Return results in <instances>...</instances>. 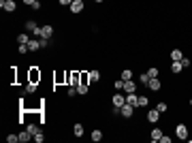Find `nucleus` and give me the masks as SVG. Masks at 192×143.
Here are the masks:
<instances>
[{"instance_id": "20", "label": "nucleus", "mask_w": 192, "mask_h": 143, "mask_svg": "<svg viewBox=\"0 0 192 143\" xmlns=\"http://www.w3.org/2000/svg\"><path fill=\"white\" fill-rule=\"evenodd\" d=\"M122 79H124V81L132 79V70H130V68H124V70H122Z\"/></svg>"}, {"instance_id": "27", "label": "nucleus", "mask_w": 192, "mask_h": 143, "mask_svg": "<svg viewBox=\"0 0 192 143\" xmlns=\"http://www.w3.org/2000/svg\"><path fill=\"white\" fill-rule=\"evenodd\" d=\"M7 141H9V143H17V141H19V135H9Z\"/></svg>"}, {"instance_id": "18", "label": "nucleus", "mask_w": 192, "mask_h": 143, "mask_svg": "<svg viewBox=\"0 0 192 143\" xmlns=\"http://www.w3.org/2000/svg\"><path fill=\"white\" fill-rule=\"evenodd\" d=\"M160 137H162V130L160 128H154L152 130V141H160Z\"/></svg>"}, {"instance_id": "39", "label": "nucleus", "mask_w": 192, "mask_h": 143, "mask_svg": "<svg viewBox=\"0 0 192 143\" xmlns=\"http://www.w3.org/2000/svg\"><path fill=\"white\" fill-rule=\"evenodd\" d=\"M23 2H26V5H30V7H32V5L36 2V0H23Z\"/></svg>"}, {"instance_id": "41", "label": "nucleus", "mask_w": 192, "mask_h": 143, "mask_svg": "<svg viewBox=\"0 0 192 143\" xmlns=\"http://www.w3.org/2000/svg\"><path fill=\"white\" fill-rule=\"evenodd\" d=\"M190 105H192V101H190Z\"/></svg>"}, {"instance_id": "2", "label": "nucleus", "mask_w": 192, "mask_h": 143, "mask_svg": "<svg viewBox=\"0 0 192 143\" xmlns=\"http://www.w3.org/2000/svg\"><path fill=\"white\" fill-rule=\"evenodd\" d=\"M0 9H5V11L13 13V11L17 9V5H15V0H0Z\"/></svg>"}, {"instance_id": "29", "label": "nucleus", "mask_w": 192, "mask_h": 143, "mask_svg": "<svg viewBox=\"0 0 192 143\" xmlns=\"http://www.w3.org/2000/svg\"><path fill=\"white\" fill-rule=\"evenodd\" d=\"M156 109H158L160 113H164V111H166V109H169V107H166V103H158V107H156Z\"/></svg>"}, {"instance_id": "35", "label": "nucleus", "mask_w": 192, "mask_h": 143, "mask_svg": "<svg viewBox=\"0 0 192 143\" xmlns=\"http://www.w3.org/2000/svg\"><path fill=\"white\" fill-rule=\"evenodd\" d=\"M160 143H171V137H164V135H162V137H160Z\"/></svg>"}, {"instance_id": "11", "label": "nucleus", "mask_w": 192, "mask_h": 143, "mask_svg": "<svg viewBox=\"0 0 192 143\" xmlns=\"http://www.w3.org/2000/svg\"><path fill=\"white\" fill-rule=\"evenodd\" d=\"M28 49H30V51H36V49H41V41H39V39H30V43H28Z\"/></svg>"}, {"instance_id": "24", "label": "nucleus", "mask_w": 192, "mask_h": 143, "mask_svg": "<svg viewBox=\"0 0 192 143\" xmlns=\"http://www.w3.org/2000/svg\"><path fill=\"white\" fill-rule=\"evenodd\" d=\"M139 81H141L143 85H147V81H150V75H147V73H141V75H139Z\"/></svg>"}, {"instance_id": "8", "label": "nucleus", "mask_w": 192, "mask_h": 143, "mask_svg": "<svg viewBox=\"0 0 192 143\" xmlns=\"http://www.w3.org/2000/svg\"><path fill=\"white\" fill-rule=\"evenodd\" d=\"M124 92H126V94H132V92H137V83H135L132 79L124 81Z\"/></svg>"}, {"instance_id": "40", "label": "nucleus", "mask_w": 192, "mask_h": 143, "mask_svg": "<svg viewBox=\"0 0 192 143\" xmlns=\"http://www.w3.org/2000/svg\"><path fill=\"white\" fill-rule=\"evenodd\" d=\"M94 2H98V5H101V2H103V0H94Z\"/></svg>"}, {"instance_id": "12", "label": "nucleus", "mask_w": 192, "mask_h": 143, "mask_svg": "<svg viewBox=\"0 0 192 143\" xmlns=\"http://www.w3.org/2000/svg\"><path fill=\"white\" fill-rule=\"evenodd\" d=\"M171 70H173L175 75H177V73H181V70H184V64H181V60H179V62H173V64H171Z\"/></svg>"}, {"instance_id": "31", "label": "nucleus", "mask_w": 192, "mask_h": 143, "mask_svg": "<svg viewBox=\"0 0 192 143\" xmlns=\"http://www.w3.org/2000/svg\"><path fill=\"white\" fill-rule=\"evenodd\" d=\"M147 103H150V101H147V96H139V105H141V107H145Z\"/></svg>"}, {"instance_id": "15", "label": "nucleus", "mask_w": 192, "mask_h": 143, "mask_svg": "<svg viewBox=\"0 0 192 143\" xmlns=\"http://www.w3.org/2000/svg\"><path fill=\"white\" fill-rule=\"evenodd\" d=\"M17 43L19 45H28L30 43V36L28 34H17Z\"/></svg>"}, {"instance_id": "1", "label": "nucleus", "mask_w": 192, "mask_h": 143, "mask_svg": "<svg viewBox=\"0 0 192 143\" xmlns=\"http://www.w3.org/2000/svg\"><path fill=\"white\" fill-rule=\"evenodd\" d=\"M119 113H122V117H132L135 115V107L128 105V103H124L122 107H119Z\"/></svg>"}, {"instance_id": "22", "label": "nucleus", "mask_w": 192, "mask_h": 143, "mask_svg": "<svg viewBox=\"0 0 192 143\" xmlns=\"http://www.w3.org/2000/svg\"><path fill=\"white\" fill-rule=\"evenodd\" d=\"M101 79V73L98 70H90V81H98Z\"/></svg>"}, {"instance_id": "16", "label": "nucleus", "mask_w": 192, "mask_h": 143, "mask_svg": "<svg viewBox=\"0 0 192 143\" xmlns=\"http://www.w3.org/2000/svg\"><path fill=\"white\" fill-rule=\"evenodd\" d=\"M73 132H75V137H83V124H75Z\"/></svg>"}, {"instance_id": "19", "label": "nucleus", "mask_w": 192, "mask_h": 143, "mask_svg": "<svg viewBox=\"0 0 192 143\" xmlns=\"http://www.w3.org/2000/svg\"><path fill=\"white\" fill-rule=\"evenodd\" d=\"M101 139H103V132H101V130H92V141H94V143H98Z\"/></svg>"}, {"instance_id": "37", "label": "nucleus", "mask_w": 192, "mask_h": 143, "mask_svg": "<svg viewBox=\"0 0 192 143\" xmlns=\"http://www.w3.org/2000/svg\"><path fill=\"white\" fill-rule=\"evenodd\" d=\"M181 64H184V68H188V66H190V60H188V58H181Z\"/></svg>"}, {"instance_id": "23", "label": "nucleus", "mask_w": 192, "mask_h": 143, "mask_svg": "<svg viewBox=\"0 0 192 143\" xmlns=\"http://www.w3.org/2000/svg\"><path fill=\"white\" fill-rule=\"evenodd\" d=\"M77 94H88V83H79L77 85Z\"/></svg>"}, {"instance_id": "26", "label": "nucleus", "mask_w": 192, "mask_h": 143, "mask_svg": "<svg viewBox=\"0 0 192 143\" xmlns=\"http://www.w3.org/2000/svg\"><path fill=\"white\" fill-rule=\"evenodd\" d=\"M113 88H115V90H124V79H117V81L113 83Z\"/></svg>"}, {"instance_id": "33", "label": "nucleus", "mask_w": 192, "mask_h": 143, "mask_svg": "<svg viewBox=\"0 0 192 143\" xmlns=\"http://www.w3.org/2000/svg\"><path fill=\"white\" fill-rule=\"evenodd\" d=\"M30 49H28V45H19V54H28Z\"/></svg>"}, {"instance_id": "17", "label": "nucleus", "mask_w": 192, "mask_h": 143, "mask_svg": "<svg viewBox=\"0 0 192 143\" xmlns=\"http://www.w3.org/2000/svg\"><path fill=\"white\" fill-rule=\"evenodd\" d=\"M36 79H41V73H39L36 68H32V70H30V81H32V83H36Z\"/></svg>"}, {"instance_id": "10", "label": "nucleus", "mask_w": 192, "mask_h": 143, "mask_svg": "<svg viewBox=\"0 0 192 143\" xmlns=\"http://www.w3.org/2000/svg\"><path fill=\"white\" fill-rule=\"evenodd\" d=\"M158 120H160V111L158 109H152L147 113V122H158Z\"/></svg>"}, {"instance_id": "9", "label": "nucleus", "mask_w": 192, "mask_h": 143, "mask_svg": "<svg viewBox=\"0 0 192 143\" xmlns=\"http://www.w3.org/2000/svg\"><path fill=\"white\" fill-rule=\"evenodd\" d=\"M111 103H113V107H122V105L126 103V96H122V94H115V96L111 98Z\"/></svg>"}, {"instance_id": "34", "label": "nucleus", "mask_w": 192, "mask_h": 143, "mask_svg": "<svg viewBox=\"0 0 192 143\" xmlns=\"http://www.w3.org/2000/svg\"><path fill=\"white\" fill-rule=\"evenodd\" d=\"M75 94H77V88H75V85L68 88V96H75Z\"/></svg>"}, {"instance_id": "7", "label": "nucleus", "mask_w": 192, "mask_h": 143, "mask_svg": "<svg viewBox=\"0 0 192 143\" xmlns=\"http://www.w3.org/2000/svg\"><path fill=\"white\" fill-rule=\"evenodd\" d=\"M147 88H150V90H154V92H158V90H160V79H158V77H150Z\"/></svg>"}, {"instance_id": "6", "label": "nucleus", "mask_w": 192, "mask_h": 143, "mask_svg": "<svg viewBox=\"0 0 192 143\" xmlns=\"http://www.w3.org/2000/svg\"><path fill=\"white\" fill-rule=\"evenodd\" d=\"M126 103H128V105H132L135 109H137V107H141V105H139V96H137L135 92H132V94H126Z\"/></svg>"}, {"instance_id": "36", "label": "nucleus", "mask_w": 192, "mask_h": 143, "mask_svg": "<svg viewBox=\"0 0 192 143\" xmlns=\"http://www.w3.org/2000/svg\"><path fill=\"white\" fill-rule=\"evenodd\" d=\"M39 9H41V0H36V2L32 5V11H39Z\"/></svg>"}, {"instance_id": "21", "label": "nucleus", "mask_w": 192, "mask_h": 143, "mask_svg": "<svg viewBox=\"0 0 192 143\" xmlns=\"http://www.w3.org/2000/svg\"><path fill=\"white\" fill-rule=\"evenodd\" d=\"M26 130H28V132L32 135V139H34V135L39 132V126H36V124H28V128H26Z\"/></svg>"}, {"instance_id": "14", "label": "nucleus", "mask_w": 192, "mask_h": 143, "mask_svg": "<svg viewBox=\"0 0 192 143\" xmlns=\"http://www.w3.org/2000/svg\"><path fill=\"white\" fill-rule=\"evenodd\" d=\"M30 139H32V135H30L28 130H21V132H19V141H21V143H26V141H30Z\"/></svg>"}, {"instance_id": "30", "label": "nucleus", "mask_w": 192, "mask_h": 143, "mask_svg": "<svg viewBox=\"0 0 192 143\" xmlns=\"http://www.w3.org/2000/svg\"><path fill=\"white\" fill-rule=\"evenodd\" d=\"M43 139H45V137H43V132L39 130V132L34 135V141H36V143H43Z\"/></svg>"}, {"instance_id": "3", "label": "nucleus", "mask_w": 192, "mask_h": 143, "mask_svg": "<svg viewBox=\"0 0 192 143\" xmlns=\"http://www.w3.org/2000/svg\"><path fill=\"white\" fill-rule=\"evenodd\" d=\"M175 135H177V139L186 141V139H188V126H186V124H179V126L175 128Z\"/></svg>"}, {"instance_id": "38", "label": "nucleus", "mask_w": 192, "mask_h": 143, "mask_svg": "<svg viewBox=\"0 0 192 143\" xmlns=\"http://www.w3.org/2000/svg\"><path fill=\"white\" fill-rule=\"evenodd\" d=\"M70 2L73 0H60V5H64V7H70Z\"/></svg>"}, {"instance_id": "32", "label": "nucleus", "mask_w": 192, "mask_h": 143, "mask_svg": "<svg viewBox=\"0 0 192 143\" xmlns=\"http://www.w3.org/2000/svg\"><path fill=\"white\" fill-rule=\"evenodd\" d=\"M147 75H150V77H158V68H150Z\"/></svg>"}, {"instance_id": "5", "label": "nucleus", "mask_w": 192, "mask_h": 143, "mask_svg": "<svg viewBox=\"0 0 192 143\" xmlns=\"http://www.w3.org/2000/svg\"><path fill=\"white\" fill-rule=\"evenodd\" d=\"M54 36V26H43L41 28V39H51Z\"/></svg>"}, {"instance_id": "4", "label": "nucleus", "mask_w": 192, "mask_h": 143, "mask_svg": "<svg viewBox=\"0 0 192 143\" xmlns=\"http://www.w3.org/2000/svg\"><path fill=\"white\" fill-rule=\"evenodd\" d=\"M83 0H73V2H70V11H73V13H81L83 11Z\"/></svg>"}, {"instance_id": "13", "label": "nucleus", "mask_w": 192, "mask_h": 143, "mask_svg": "<svg viewBox=\"0 0 192 143\" xmlns=\"http://www.w3.org/2000/svg\"><path fill=\"white\" fill-rule=\"evenodd\" d=\"M181 58H184V54H181L179 49H173V51H171V60H173V62H179Z\"/></svg>"}, {"instance_id": "25", "label": "nucleus", "mask_w": 192, "mask_h": 143, "mask_svg": "<svg viewBox=\"0 0 192 143\" xmlns=\"http://www.w3.org/2000/svg\"><path fill=\"white\" fill-rule=\"evenodd\" d=\"M26 92H28V94H32V92H36V83H32V81H28V85H26Z\"/></svg>"}, {"instance_id": "28", "label": "nucleus", "mask_w": 192, "mask_h": 143, "mask_svg": "<svg viewBox=\"0 0 192 143\" xmlns=\"http://www.w3.org/2000/svg\"><path fill=\"white\" fill-rule=\"evenodd\" d=\"M34 28H36V21H32V19H30V21L26 23V30H30V32H32Z\"/></svg>"}]
</instances>
